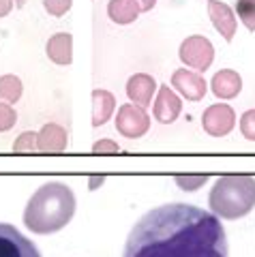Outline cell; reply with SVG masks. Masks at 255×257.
<instances>
[{
  "mask_svg": "<svg viewBox=\"0 0 255 257\" xmlns=\"http://www.w3.org/2000/svg\"><path fill=\"white\" fill-rule=\"evenodd\" d=\"M221 219L193 204L170 202L133 225L122 257H227Z\"/></svg>",
  "mask_w": 255,
  "mask_h": 257,
  "instance_id": "6da1fadb",
  "label": "cell"
},
{
  "mask_svg": "<svg viewBox=\"0 0 255 257\" xmlns=\"http://www.w3.org/2000/svg\"><path fill=\"white\" fill-rule=\"evenodd\" d=\"M75 195L67 184L47 182L28 199L24 210V225L35 234H54L60 231L75 214Z\"/></svg>",
  "mask_w": 255,
  "mask_h": 257,
  "instance_id": "7a4b0ae2",
  "label": "cell"
},
{
  "mask_svg": "<svg viewBox=\"0 0 255 257\" xmlns=\"http://www.w3.org/2000/svg\"><path fill=\"white\" fill-rule=\"evenodd\" d=\"M208 206L219 219H242L255 208V178L221 176L208 195Z\"/></svg>",
  "mask_w": 255,
  "mask_h": 257,
  "instance_id": "3957f363",
  "label": "cell"
},
{
  "mask_svg": "<svg viewBox=\"0 0 255 257\" xmlns=\"http://www.w3.org/2000/svg\"><path fill=\"white\" fill-rule=\"evenodd\" d=\"M178 56L187 67L195 71H206V69H210V64L214 60V47L206 37L193 35V37H187L180 43Z\"/></svg>",
  "mask_w": 255,
  "mask_h": 257,
  "instance_id": "277c9868",
  "label": "cell"
},
{
  "mask_svg": "<svg viewBox=\"0 0 255 257\" xmlns=\"http://www.w3.org/2000/svg\"><path fill=\"white\" fill-rule=\"evenodd\" d=\"M116 128L124 138L138 140L150 128V116L146 114L144 107L135 105V103L120 105L118 107V116H116Z\"/></svg>",
  "mask_w": 255,
  "mask_h": 257,
  "instance_id": "5b68a950",
  "label": "cell"
},
{
  "mask_svg": "<svg viewBox=\"0 0 255 257\" xmlns=\"http://www.w3.org/2000/svg\"><path fill=\"white\" fill-rule=\"evenodd\" d=\"M0 257H41V253L13 225L0 223Z\"/></svg>",
  "mask_w": 255,
  "mask_h": 257,
  "instance_id": "8992f818",
  "label": "cell"
},
{
  "mask_svg": "<svg viewBox=\"0 0 255 257\" xmlns=\"http://www.w3.org/2000/svg\"><path fill=\"white\" fill-rule=\"evenodd\" d=\"M236 124V114L234 109L225 105V103H214L202 116V126L204 131L212 135V138H223V135L232 133V128Z\"/></svg>",
  "mask_w": 255,
  "mask_h": 257,
  "instance_id": "52a82bcc",
  "label": "cell"
},
{
  "mask_svg": "<svg viewBox=\"0 0 255 257\" xmlns=\"http://www.w3.org/2000/svg\"><path fill=\"white\" fill-rule=\"evenodd\" d=\"M172 86L185 96L187 101H202L206 92H208V84L200 73H193V71L187 69H178L174 71L172 75Z\"/></svg>",
  "mask_w": 255,
  "mask_h": 257,
  "instance_id": "ba28073f",
  "label": "cell"
},
{
  "mask_svg": "<svg viewBox=\"0 0 255 257\" xmlns=\"http://www.w3.org/2000/svg\"><path fill=\"white\" fill-rule=\"evenodd\" d=\"M180 111H182L180 96L174 92L167 84L159 86V94H157V101H155V107H153V114L157 118V122H161V124L176 122V118L180 116Z\"/></svg>",
  "mask_w": 255,
  "mask_h": 257,
  "instance_id": "9c48e42d",
  "label": "cell"
},
{
  "mask_svg": "<svg viewBox=\"0 0 255 257\" xmlns=\"http://www.w3.org/2000/svg\"><path fill=\"white\" fill-rule=\"evenodd\" d=\"M208 3V15L212 20V26L219 35L225 39L227 43L234 41L236 37V13L229 5L221 3V0H206Z\"/></svg>",
  "mask_w": 255,
  "mask_h": 257,
  "instance_id": "30bf717a",
  "label": "cell"
},
{
  "mask_svg": "<svg viewBox=\"0 0 255 257\" xmlns=\"http://www.w3.org/2000/svg\"><path fill=\"white\" fill-rule=\"evenodd\" d=\"M159 88H157L155 77L146 73H135L126 82V96H129L131 103H135L140 107H148L153 103V94Z\"/></svg>",
  "mask_w": 255,
  "mask_h": 257,
  "instance_id": "8fae6325",
  "label": "cell"
},
{
  "mask_svg": "<svg viewBox=\"0 0 255 257\" xmlns=\"http://www.w3.org/2000/svg\"><path fill=\"white\" fill-rule=\"evenodd\" d=\"M69 146V135L67 128L60 124H45L41 131L37 133V148L39 152H65Z\"/></svg>",
  "mask_w": 255,
  "mask_h": 257,
  "instance_id": "7c38bea8",
  "label": "cell"
},
{
  "mask_svg": "<svg viewBox=\"0 0 255 257\" xmlns=\"http://www.w3.org/2000/svg\"><path fill=\"white\" fill-rule=\"evenodd\" d=\"M210 88L214 96H219V99H234L242 90V77L232 69H223L214 73Z\"/></svg>",
  "mask_w": 255,
  "mask_h": 257,
  "instance_id": "4fadbf2b",
  "label": "cell"
},
{
  "mask_svg": "<svg viewBox=\"0 0 255 257\" xmlns=\"http://www.w3.org/2000/svg\"><path fill=\"white\" fill-rule=\"evenodd\" d=\"M47 58L56 64H71L73 60V37L69 32H56L54 37H50V41L45 45Z\"/></svg>",
  "mask_w": 255,
  "mask_h": 257,
  "instance_id": "5bb4252c",
  "label": "cell"
},
{
  "mask_svg": "<svg viewBox=\"0 0 255 257\" xmlns=\"http://www.w3.org/2000/svg\"><path fill=\"white\" fill-rule=\"evenodd\" d=\"M116 109V99L114 94L107 90H94L92 92V126L105 124L109 116Z\"/></svg>",
  "mask_w": 255,
  "mask_h": 257,
  "instance_id": "9a60e30c",
  "label": "cell"
},
{
  "mask_svg": "<svg viewBox=\"0 0 255 257\" xmlns=\"http://www.w3.org/2000/svg\"><path fill=\"white\" fill-rule=\"evenodd\" d=\"M140 7L135 0H109L107 5V15L111 22L120 24V26H126V24H133L140 15Z\"/></svg>",
  "mask_w": 255,
  "mask_h": 257,
  "instance_id": "2e32d148",
  "label": "cell"
},
{
  "mask_svg": "<svg viewBox=\"0 0 255 257\" xmlns=\"http://www.w3.org/2000/svg\"><path fill=\"white\" fill-rule=\"evenodd\" d=\"M24 92L22 79L15 75H3L0 77V101L5 103H15L20 101V96Z\"/></svg>",
  "mask_w": 255,
  "mask_h": 257,
  "instance_id": "e0dca14e",
  "label": "cell"
},
{
  "mask_svg": "<svg viewBox=\"0 0 255 257\" xmlns=\"http://www.w3.org/2000/svg\"><path fill=\"white\" fill-rule=\"evenodd\" d=\"M236 15L246 30L255 32V0H236Z\"/></svg>",
  "mask_w": 255,
  "mask_h": 257,
  "instance_id": "ac0fdd59",
  "label": "cell"
},
{
  "mask_svg": "<svg viewBox=\"0 0 255 257\" xmlns=\"http://www.w3.org/2000/svg\"><path fill=\"white\" fill-rule=\"evenodd\" d=\"M174 182H176L182 191L193 193V191H197L200 187H204V184L208 182V174H197V176H176V180H174Z\"/></svg>",
  "mask_w": 255,
  "mask_h": 257,
  "instance_id": "d6986e66",
  "label": "cell"
},
{
  "mask_svg": "<svg viewBox=\"0 0 255 257\" xmlns=\"http://www.w3.org/2000/svg\"><path fill=\"white\" fill-rule=\"evenodd\" d=\"M13 152H39V148H37V133H33V131L22 133L13 144Z\"/></svg>",
  "mask_w": 255,
  "mask_h": 257,
  "instance_id": "ffe728a7",
  "label": "cell"
},
{
  "mask_svg": "<svg viewBox=\"0 0 255 257\" xmlns=\"http://www.w3.org/2000/svg\"><path fill=\"white\" fill-rule=\"evenodd\" d=\"M43 7H45L47 13L54 15V18H62L65 13L71 11L73 0H43Z\"/></svg>",
  "mask_w": 255,
  "mask_h": 257,
  "instance_id": "44dd1931",
  "label": "cell"
},
{
  "mask_svg": "<svg viewBox=\"0 0 255 257\" xmlns=\"http://www.w3.org/2000/svg\"><path fill=\"white\" fill-rule=\"evenodd\" d=\"M240 133L249 142H255V109H246L240 116Z\"/></svg>",
  "mask_w": 255,
  "mask_h": 257,
  "instance_id": "7402d4cb",
  "label": "cell"
},
{
  "mask_svg": "<svg viewBox=\"0 0 255 257\" xmlns=\"http://www.w3.org/2000/svg\"><path fill=\"white\" fill-rule=\"evenodd\" d=\"M15 122H18V114H15V109L11 105H7V103H0V133L13 128Z\"/></svg>",
  "mask_w": 255,
  "mask_h": 257,
  "instance_id": "603a6c76",
  "label": "cell"
},
{
  "mask_svg": "<svg viewBox=\"0 0 255 257\" xmlns=\"http://www.w3.org/2000/svg\"><path fill=\"white\" fill-rule=\"evenodd\" d=\"M92 152L94 155H116V152H120V146L111 140H99V142H94Z\"/></svg>",
  "mask_w": 255,
  "mask_h": 257,
  "instance_id": "cb8c5ba5",
  "label": "cell"
},
{
  "mask_svg": "<svg viewBox=\"0 0 255 257\" xmlns=\"http://www.w3.org/2000/svg\"><path fill=\"white\" fill-rule=\"evenodd\" d=\"M15 0H0V18H7L11 13Z\"/></svg>",
  "mask_w": 255,
  "mask_h": 257,
  "instance_id": "d4e9b609",
  "label": "cell"
},
{
  "mask_svg": "<svg viewBox=\"0 0 255 257\" xmlns=\"http://www.w3.org/2000/svg\"><path fill=\"white\" fill-rule=\"evenodd\" d=\"M140 7V11L142 13H146V11H153L155 9V5H157V0H135Z\"/></svg>",
  "mask_w": 255,
  "mask_h": 257,
  "instance_id": "484cf974",
  "label": "cell"
},
{
  "mask_svg": "<svg viewBox=\"0 0 255 257\" xmlns=\"http://www.w3.org/2000/svg\"><path fill=\"white\" fill-rule=\"evenodd\" d=\"M103 182H105V178H103V176H97V178H90V180H88V189H90V191H94L97 187H101Z\"/></svg>",
  "mask_w": 255,
  "mask_h": 257,
  "instance_id": "4316f807",
  "label": "cell"
},
{
  "mask_svg": "<svg viewBox=\"0 0 255 257\" xmlns=\"http://www.w3.org/2000/svg\"><path fill=\"white\" fill-rule=\"evenodd\" d=\"M24 5H26V0H15V7H18V9H22Z\"/></svg>",
  "mask_w": 255,
  "mask_h": 257,
  "instance_id": "83f0119b",
  "label": "cell"
}]
</instances>
